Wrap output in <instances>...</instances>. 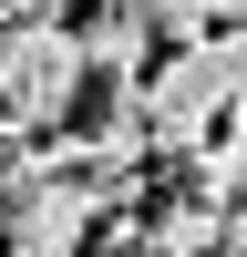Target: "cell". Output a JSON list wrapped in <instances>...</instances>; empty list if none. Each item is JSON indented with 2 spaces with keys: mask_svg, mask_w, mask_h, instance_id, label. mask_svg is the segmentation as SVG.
<instances>
[{
  "mask_svg": "<svg viewBox=\"0 0 247 257\" xmlns=\"http://www.w3.org/2000/svg\"><path fill=\"white\" fill-rule=\"evenodd\" d=\"M216 257H247V206L226 216V247H216Z\"/></svg>",
  "mask_w": 247,
  "mask_h": 257,
  "instance_id": "6",
  "label": "cell"
},
{
  "mask_svg": "<svg viewBox=\"0 0 247 257\" xmlns=\"http://www.w3.org/2000/svg\"><path fill=\"white\" fill-rule=\"evenodd\" d=\"M41 11H52V0H0V21H41Z\"/></svg>",
  "mask_w": 247,
  "mask_h": 257,
  "instance_id": "7",
  "label": "cell"
},
{
  "mask_svg": "<svg viewBox=\"0 0 247 257\" xmlns=\"http://www.w3.org/2000/svg\"><path fill=\"white\" fill-rule=\"evenodd\" d=\"M134 237H144V257H216V247H226V206L165 196L155 216H134Z\"/></svg>",
  "mask_w": 247,
  "mask_h": 257,
  "instance_id": "4",
  "label": "cell"
},
{
  "mask_svg": "<svg viewBox=\"0 0 247 257\" xmlns=\"http://www.w3.org/2000/svg\"><path fill=\"white\" fill-rule=\"evenodd\" d=\"M216 52H226V93H237V113H247V31H216Z\"/></svg>",
  "mask_w": 247,
  "mask_h": 257,
  "instance_id": "5",
  "label": "cell"
},
{
  "mask_svg": "<svg viewBox=\"0 0 247 257\" xmlns=\"http://www.w3.org/2000/svg\"><path fill=\"white\" fill-rule=\"evenodd\" d=\"M93 93V62H82V31L72 21H0V113L11 134H62Z\"/></svg>",
  "mask_w": 247,
  "mask_h": 257,
  "instance_id": "2",
  "label": "cell"
},
{
  "mask_svg": "<svg viewBox=\"0 0 247 257\" xmlns=\"http://www.w3.org/2000/svg\"><path fill=\"white\" fill-rule=\"evenodd\" d=\"M0 144H11V134H0Z\"/></svg>",
  "mask_w": 247,
  "mask_h": 257,
  "instance_id": "8",
  "label": "cell"
},
{
  "mask_svg": "<svg viewBox=\"0 0 247 257\" xmlns=\"http://www.w3.org/2000/svg\"><path fill=\"white\" fill-rule=\"evenodd\" d=\"M134 103H144V144H155V155H175V165H196L206 144L237 123V93H226V52H216V31L165 41Z\"/></svg>",
  "mask_w": 247,
  "mask_h": 257,
  "instance_id": "1",
  "label": "cell"
},
{
  "mask_svg": "<svg viewBox=\"0 0 247 257\" xmlns=\"http://www.w3.org/2000/svg\"><path fill=\"white\" fill-rule=\"evenodd\" d=\"M155 52H165V21L144 11V0H93V21H82V62H93L103 93H144Z\"/></svg>",
  "mask_w": 247,
  "mask_h": 257,
  "instance_id": "3",
  "label": "cell"
}]
</instances>
